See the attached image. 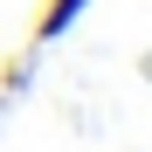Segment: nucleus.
<instances>
[{
  "label": "nucleus",
  "instance_id": "f257e3e1",
  "mask_svg": "<svg viewBox=\"0 0 152 152\" xmlns=\"http://www.w3.org/2000/svg\"><path fill=\"white\" fill-rule=\"evenodd\" d=\"M83 7H90V0H48V7L35 14V42H56V35H69Z\"/></svg>",
  "mask_w": 152,
  "mask_h": 152
}]
</instances>
